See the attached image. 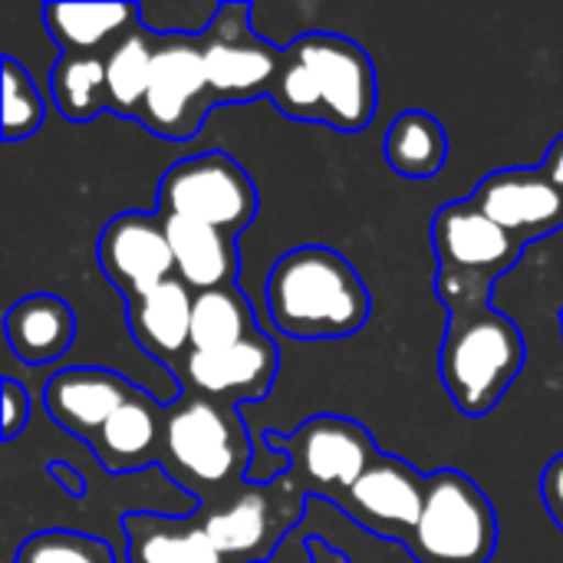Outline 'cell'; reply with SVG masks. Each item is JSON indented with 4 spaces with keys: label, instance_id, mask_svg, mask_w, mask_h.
Returning <instances> with one entry per match:
<instances>
[{
    "label": "cell",
    "instance_id": "6da1fadb",
    "mask_svg": "<svg viewBox=\"0 0 563 563\" xmlns=\"http://www.w3.org/2000/svg\"><path fill=\"white\" fill-rule=\"evenodd\" d=\"M267 310L294 340H340L366 327L373 300L356 267L333 247H297L267 277Z\"/></svg>",
    "mask_w": 563,
    "mask_h": 563
},
{
    "label": "cell",
    "instance_id": "7a4b0ae2",
    "mask_svg": "<svg viewBox=\"0 0 563 563\" xmlns=\"http://www.w3.org/2000/svg\"><path fill=\"white\" fill-rule=\"evenodd\" d=\"M525 366V340L511 317L495 307L455 313L445 323L439 376L462 416H488Z\"/></svg>",
    "mask_w": 563,
    "mask_h": 563
},
{
    "label": "cell",
    "instance_id": "3957f363",
    "mask_svg": "<svg viewBox=\"0 0 563 563\" xmlns=\"http://www.w3.org/2000/svg\"><path fill=\"white\" fill-rule=\"evenodd\" d=\"M162 462L178 485H231L247 468V435L241 416L231 406L185 396L165 416Z\"/></svg>",
    "mask_w": 563,
    "mask_h": 563
},
{
    "label": "cell",
    "instance_id": "277c9868",
    "mask_svg": "<svg viewBox=\"0 0 563 563\" xmlns=\"http://www.w3.org/2000/svg\"><path fill=\"white\" fill-rule=\"evenodd\" d=\"M498 544V518L488 495L462 472L429 475L422 518L409 538L419 563H488Z\"/></svg>",
    "mask_w": 563,
    "mask_h": 563
},
{
    "label": "cell",
    "instance_id": "5b68a950",
    "mask_svg": "<svg viewBox=\"0 0 563 563\" xmlns=\"http://www.w3.org/2000/svg\"><path fill=\"white\" fill-rule=\"evenodd\" d=\"M158 214L201 221L238 238L257 214V191L231 155L201 152L162 175Z\"/></svg>",
    "mask_w": 563,
    "mask_h": 563
},
{
    "label": "cell",
    "instance_id": "8992f818",
    "mask_svg": "<svg viewBox=\"0 0 563 563\" xmlns=\"http://www.w3.org/2000/svg\"><path fill=\"white\" fill-rule=\"evenodd\" d=\"M271 442L284 445L290 459V475H297V482L333 498L336 505L363 478V472L383 455L373 435L360 422L343 416L307 419L290 439L271 435Z\"/></svg>",
    "mask_w": 563,
    "mask_h": 563
},
{
    "label": "cell",
    "instance_id": "52a82bcc",
    "mask_svg": "<svg viewBox=\"0 0 563 563\" xmlns=\"http://www.w3.org/2000/svg\"><path fill=\"white\" fill-rule=\"evenodd\" d=\"M247 16V3H221L208 30L198 36L218 106L231 99H254L261 92L271 96L274 79L280 73L284 49L261 40Z\"/></svg>",
    "mask_w": 563,
    "mask_h": 563
},
{
    "label": "cell",
    "instance_id": "ba28073f",
    "mask_svg": "<svg viewBox=\"0 0 563 563\" xmlns=\"http://www.w3.org/2000/svg\"><path fill=\"white\" fill-rule=\"evenodd\" d=\"M214 106L201 43L195 36L162 40L139 122L162 139H191Z\"/></svg>",
    "mask_w": 563,
    "mask_h": 563
},
{
    "label": "cell",
    "instance_id": "9c48e42d",
    "mask_svg": "<svg viewBox=\"0 0 563 563\" xmlns=\"http://www.w3.org/2000/svg\"><path fill=\"white\" fill-rule=\"evenodd\" d=\"M290 49L320 86L323 122L336 132H363L376 115V69L369 53L336 33H303Z\"/></svg>",
    "mask_w": 563,
    "mask_h": 563
},
{
    "label": "cell",
    "instance_id": "30bf717a",
    "mask_svg": "<svg viewBox=\"0 0 563 563\" xmlns=\"http://www.w3.org/2000/svg\"><path fill=\"white\" fill-rule=\"evenodd\" d=\"M277 363L280 356L274 340L257 333L228 350H214V353L191 350L175 373L185 396L234 409L238 402H257L271 393L277 379Z\"/></svg>",
    "mask_w": 563,
    "mask_h": 563
},
{
    "label": "cell",
    "instance_id": "8fae6325",
    "mask_svg": "<svg viewBox=\"0 0 563 563\" xmlns=\"http://www.w3.org/2000/svg\"><path fill=\"white\" fill-rule=\"evenodd\" d=\"M429 475H419L409 462L396 455H379L363 478L346 492L340 508L363 528L386 541L409 544L422 505H426Z\"/></svg>",
    "mask_w": 563,
    "mask_h": 563
},
{
    "label": "cell",
    "instance_id": "7c38bea8",
    "mask_svg": "<svg viewBox=\"0 0 563 563\" xmlns=\"http://www.w3.org/2000/svg\"><path fill=\"white\" fill-rule=\"evenodd\" d=\"M432 247L439 257V271H459L492 284L508 274L525 251V244L498 228L488 214H482L472 198L442 205L435 211Z\"/></svg>",
    "mask_w": 563,
    "mask_h": 563
},
{
    "label": "cell",
    "instance_id": "4fadbf2b",
    "mask_svg": "<svg viewBox=\"0 0 563 563\" xmlns=\"http://www.w3.org/2000/svg\"><path fill=\"white\" fill-rule=\"evenodd\" d=\"M468 198L525 247L563 228V191L544 175V168L492 172Z\"/></svg>",
    "mask_w": 563,
    "mask_h": 563
},
{
    "label": "cell",
    "instance_id": "5bb4252c",
    "mask_svg": "<svg viewBox=\"0 0 563 563\" xmlns=\"http://www.w3.org/2000/svg\"><path fill=\"white\" fill-rule=\"evenodd\" d=\"M96 257L122 297H139L175 277V254L162 214L125 211L112 218L99 234Z\"/></svg>",
    "mask_w": 563,
    "mask_h": 563
},
{
    "label": "cell",
    "instance_id": "9a60e30c",
    "mask_svg": "<svg viewBox=\"0 0 563 563\" xmlns=\"http://www.w3.org/2000/svg\"><path fill=\"white\" fill-rule=\"evenodd\" d=\"M135 396V386L122 379L112 369H96V366H73L59 369L46 389H43V406L53 416V422L86 442Z\"/></svg>",
    "mask_w": 563,
    "mask_h": 563
},
{
    "label": "cell",
    "instance_id": "2e32d148",
    "mask_svg": "<svg viewBox=\"0 0 563 563\" xmlns=\"http://www.w3.org/2000/svg\"><path fill=\"white\" fill-rule=\"evenodd\" d=\"M129 307V330L135 343L168 363L172 369L181 366V360L191 353V307H195V290L185 287L178 277H168L165 284L125 297Z\"/></svg>",
    "mask_w": 563,
    "mask_h": 563
},
{
    "label": "cell",
    "instance_id": "e0dca14e",
    "mask_svg": "<svg viewBox=\"0 0 563 563\" xmlns=\"http://www.w3.org/2000/svg\"><path fill=\"white\" fill-rule=\"evenodd\" d=\"M165 231L175 254V277L185 287H191L195 294L234 287L241 254L231 234L188 218H165Z\"/></svg>",
    "mask_w": 563,
    "mask_h": 563
},
{
    "label": "cell",
    "instance_id": "ac0fdd59",
    "mask_svg": "<svg viewBox=\"0 0 563 563\" xmlns=\"http://www.w3.org/2000/svg\"><path fill=\"white\" fill-rule=\"evenodd\" d=\"M162 435L165 416L142 389H135V396L92 435L89 445L106 472L125 475L162 459Z\"/></svg>",
    "mask_w": 563,
    "mask_h": 563
},
{
    "label": "cell",
    "instance_id": "d6986e66",
    "mask_svg": "<svg viewBox=\"0 0 563 563\" xmlns=\"http://www.w3.org/2000/svg\"><path fill=\"white\" fill-rule=\"evenodd\" d=\"M129 563H224L205 531V521L135 511L122 518Z\"/></svg>",
    "mask_w": 563,
    "mask_h": 563
},
{
    "label": "cell",
    "instance_id": "ffe728a7",
    "mask_svg": "<svg viewBox=\"0 0 563 563\" xmlns=\"http://www.w3.org/2000/svg\"><path fill=\"white\" fill-rule=\"evenodd\" d=\"M3 330L16 360L30 366H46L69 350L76 317L66 300L53 294H30L7 310Z\"/></svg>",
    "mask_w": 563,
    "mask_h": 563
},
{
    "label": "cell",
    "instance_id": "44dd1931",
    "mask_svg": "<svg viewBox=\"0 0 563 563\" xmlns=\"http://www.w3.org/2000/svg\"><path fill=\"white\" fill-rule=\"evenodd\" d=\"M139 20L135 3H46L43 23L46 33L59 43L63 53H96L106 43H119Z\"/></svg>",
    "mask_w": 563,
    "mask_h": 563
},
{
    "label": "cell",
    "instance_id": "7402d4cb",
    "mask_svg": "<svg viewBox=\"0 0 563 563\" xmlns=\"http://www.w3.org/2000/svg\"><path fill=\"white\" fill-rule=\"evenodd\" d=\"M205 531L224 561H261L277 544L284 528L277 525L274 505L264 495H241L231 505L211 511L205 518Z\"/></svg>",
    "mask_w": 563,
    "mask_h": 563
},
{
    "label": "cell",
    "instance_id": "603a6c76",
    "mask_svg": "<svg viewBox=\"0 0 563 563\" xmlns=\"http://www.w3.org/2000/svg\"><path fill=\"white\" fill-rule=\"evenodd\" d=\"M155 53H158V46L148 40V33L142 26H132L106 53V106H109V112L139 119L148 86H152Z\"/></svg>",
    "mask_w": 563,
    "mask_h": 563
},
{
    "label": "cell",
    "instance_id": "cb8c5ba5",
    "mask_svg": "<svg viewBox=\"0 0 563 563\" xmlns=\"http://www.w3.org/2000/svg\"><path fill=\"white\" fill-rule=\"evenodd\" d=\"M449 158V135L429 112L409 109L386 132V162L402 178H432Z\"/></svg>",
    "mask_w": 563,
    "mask_h": 563
},
{
    "label": "cell",
    "instance_id": "d4e9b609",
    "mask_svg": "<svg viewBox=\"0 0 563 563\" xmlns=\"http://www.w3.org/2000/svg\"><path fill=\"white\" fill-rule=\"evenodd\" d=\"M257 333L261 330L254 323L251 300L244 297V290H238V284L195 294V307H191V350L214 353V350H228L234 343H244V340H251Z\"/></svg>",
    "mask_w": 563,
    "mask_h": 563
},
{
    "label": "cell",
    "instance_id": "484cf974",
    "mask_svg": "<svg viewBox=\"0 0 563 563\" xmlns=\"http://www.w3.org/2000/svg\"><path fill=\"white\" fill-rule=\"evenodd\" d=\"M53 99L69 122H89L106 106V53H59L53 66Z\"/></svg>",
    "mask_w": 563,
    "mask_h": 563
},
{
    "label": "cell",
    "instance_id": "4316f807",
    "mask_svg": "<svg viewBox=\"0 0 563 563\" xmlns=\"http://www.w3.org/2000/svg\"><path fill=\"white\" fill-rule=\"evenodd\" d=\"M43 115L46 106L26 66H20L13 56H3V139L20 142L36 135Z\"/></svg>",
    "mask_w": 563,
    "mask_h": 563
},
{
    "label": "cell",
    "instance_id": "83f0119b",
    "mask_svg": "<svg viewBox=\"0 0 563 563\" xmlns=\"http://www.w3.org/2000/svg\"><path fill=\"white\" fill-rule=\"evenodd\" d=\"M271 99L290 119L323 122V96H320V86H317L313 73L307 69V63L290 46L284 49V63H280L277 79H274Z\"/></svg>",
    "mask_w": 563,
    "mask_h": 563
},
{
    "label": "cell",
    "instance_id": "f1b7e54d",
    "mask_svg": "<svg viewBox=\"0 0 563 563\" xmlns=\"http://www.w3.org/2000/svg\"><path fill=\"white\" fill-rule=\"evenodd\" d=\"M16 563H112V548L73 531H43L20 544Z\"/></svg>",
    "mask_w": 563,
    "mask_h": 563
},
{
    "label": "cell",
    "instance_id": "f546056e",
    "mask_svg": "<svg viewBox=\"0 0 563 563\" xmlns=\"http://www.w3.org/2000/svg\"><path fill=\"white\" fill-rule=\"evenodd\" d=\"M30 422V396L16 379H3V442H13Z\"/></svg>",
    "mask_w": 563,
    "mask_h": 563
},
{
    "label": "cell",
    "instance_id": "4dcf8cb0",
    "mask_svg": "<svg viewBox=\"0 0 563 563\" xmlns=\"http://www.w3.org/2000/svg\"><path fill=\"white\" fill-rule=\"evenodd\" d=\"M541 498H544L548 515L563 531V452L554 462H548V468L541 475Z\"/></svg>",
    "mask_w": 563,
    "mask_h": 563
},
{
    "label": "cell",
    "instance_id": "1f68e13d",
    "mask_svg": "<svg viewBox=\"0 0 563 563\" xmlns=\"http://www.w3.org/2000/svg\"><path fill=\"white\" fill-rule=\"evenodd\" d=\"M544 175L558 185L563 191V135L561 139H554V145L548 148V155H544Z\"/></svg>",
    "mask_w": 563,
    "mask_h": 563
},
{
    "label": "cell",
    "instance_id": "d6a6232c",
    "mask_svg": "<svg viewBox=\"0 0 563 563\" xmlns=\"http://www.w3.org/2000/svg\"><path fill=\"white\" fill-rule=\"evenodd\" d=\"M561 330H563V310H561Z\"/></svg>",
    "mask_w": 563,
    "mask_h": 563
}]
</instances>
